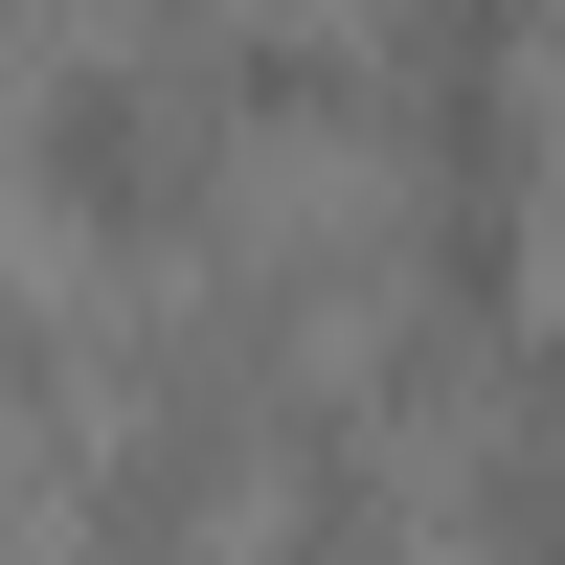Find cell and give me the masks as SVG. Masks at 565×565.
Returning a JSON list of instances; mask_svg holds the SVG:
<instances>
[{
    "mask_svg": "<svg viewBox=\"0 0 565 565\" xmlns=\"http://www.w3.org/2000/svg\"><path fill=\"white\" fill-rule=\"evenodd\" d=\"M181 543H204V430H136L90 476V565H181Z\"/></svg>",
    "mask_w": 565,
    "mask_h": 565,
    "instance_id": "3",
    "label": "cell"
},
{
    "mask_svg": "<svg viewBox=\"0 0 565 565\" xmlns=\"http://www.w3.org/2000/svg\"><path fill=\"white\" fill-rule=\"evenodd\" d=\"M271 565H385V452H362V430H295V452H271Z\"/></svg>",
    "mask_w": 565,
    "mask_h": 565,
    "instance_id": "2",
    "label": "cell"
},
{
    "mask_svg": "<svg viewBox=\"0 0 565 565\" xmlns=\"http://www.w3.org/2000/svg\"><path fill=\"white\" fill-rule=\"evenodd\" d=\"M23 159H45V204L114 226V249H181V226H204V136H181V90H136V68H68Z\"/></svg>",
    "mask_w": 565,
    "mask_h": 565,
    "instance_id": "1",
    "label": "cell"
},
{
    "mask_svg": "<svg viewBox=\"0 0 565 565\" xmlns=\"http://www.w3.org/2000/svg\"><path fill=\"white\" fill-rule=\"evenodd\" d=\"M0 385H45V340H23V295H0Z\"/></svg>",
    "mask_w": 565,
    "mask_h": 565,
    "instance_id": "4",
    "label": "cell"
}]
</instances>
